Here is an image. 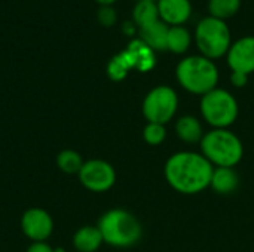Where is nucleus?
I'll return each mask as SVG.
<instances>
[{
	"label": "nucleus",
	"mask_w": 254,
	"mask_h": 252,
	"mask_svg": "<svg viewBox=\"0 0 254 252\" xmlns=\"http://www.w3.org/2000/svg\"><path fill=\"white\" fill-rule=\"evenodd\" d=\"M97 18H98V21H100L103 25L110 27V25H113V24L116 22L118 13H116V10L113 9V6H101V7L98 9V12H97Z\"/></svg>",
	"instance_id": "22"
},
{
	"label": "nucleus",
	"mask_w": 254,
	"mask_h": 252,
	"mask_svg": "<svg viewBox=\"0 0 254 252\" xmlns=\"http://www.w3.org/2000/svg\"><path fill=\"white\" fill-rule=\"evenodd\" d=\"M167 138V129L165 125L161 123H153V122H147L146 126L143 128V140L144 143H147L149 146H161Z\"/></svg>",
	"instance_id": "21"
},
{
	"label": "nucleus",
	"mask_w": 254,
	"mask_h": 252,
	"mask_svg": "<svg viewBox=\"0 0 254 252\" xmlns=\"http://www.w3.org/2000/svg\"><path fill=\"white\" fill-rule=\"evenodd\" d=\"M104 244L115 248H129L140 242L143 227L138 218L127 209L113 208L106 211L97 224Z\"/></svg>",
	"instance_id": "2"
},
{
	"label": "nucleus",
	"mask_w": 254,
	"mask_h": 252,
	"mask_svg": "<svg viewBox=\"0 0 254 252\" xmlns=\"http://www.w3.org/2000/svg\"><path fill=\"white\" fill-rule=\"evenodd\" d=\"M214 166L198 151H177L168 157L164 177L168 186L182 195H198L210 187Z\"/></svg>",
	"instance_id": "1"
},
{
	"label": "nucleus",
	"mask_w": 254,
	"mask_h": 252,
	"mask_svg": "<svg viewBox=\"0 0 254 252\" xmlns=\"http://www.w3.org/2000/svg\"><path fill=\"white\" fill-rule=\"evenodd\" d=\"M179 110V95L168 85H159L150 89L141 104L143 116L147 122L167 125L174 119Z\"/></svg>",
	"instance_id": "7"
},
{
	"label": "nucleus",
	"mask_w": 254,
	"mask_h": 252,
	"mask_svg": "<svg viewBox=\"0 0 254 252\" xmlns=\"http://www.w3.org/2000/svg\"><path fill=\"white\" fill-rule=\"evenodd\" d=\"M124 30H125V33H128V34H131L134 30H135V24L131 21V22H125L124 24Z\"/></svg>",
	"instance_id": "25"
},
{
	"label": "nucleus",
	"mask_w": 254,
	"mask_h": 252,
	"mask_svg": "<svg viewBox=\"0 0 254 252\" xmlns=\"http://www.w3.org/2000/svg\"><path fill=\"white\" fill-rule=\"evenodd\" d=\"M137 1H158V0H137Z\"/></svg>",
	"instance_id": "27"
},
{
	"label": "nucleus",
	"mask_w": 254,
	"mask_h": 252,
	"mask_svg": "<svg viewBox=\"0 0 254 252\" xmlns=\"http://www.w3.org/2000/svg\"><path fill=\"white\" fill-rule=\"evenodd\" d=\"M80 184L92 193H106L116 183L115 168L103 159H89L77 174Z\"/></svg>",
	"instance_id": "8"
},
{
	"label": "nucleus",
	"mask_w": 254,
	"mask_h": 252,
	"mask_svg": "<svg viewBox=\"0 0 254 252\" xmlns=\"http://www.w3.org/2000/svg\"><path fill=\"white\" fill-rule=\"evenodd\" d=\"M190 45H192V34L185 25L170 27L168 39H167V50L176 55H183L189 50Z\"/></svg>",
	"instance_id": "17"
},
{
	"label": "nucleus",
	"mask_w": 254,
	"mask_h": 252,
	"mask_svg": "<svg viewBox=\"0 0 254 252\" xmlns=\"http://www.w3.org/2000/svg\"><path fill=\"white\" fill-rule=\"evenodd\" d=\"M226 61L232 71L249 76L254 73V36H244L232 42L226 53Z\"/></svg>",
	"instance_id": "10"
},
{
	"label": "nucleus",
	"mask_w": 254,
	"mask_h": 252,
	"mask_svg": "<svg viewBox=\"0 0 254 252\" xmlns=\"http://www.w3.org/2000/svg\"><path fill=\"white\" fill-rule=\"evenodd\" d=\"M240 186V177L234 168H214L210 187L219 195H231Z\"/></svg>",
	"instance_id": "15"
},
{
	"label": "nucleus",
	"mask_w": 254,
	"mask_h": 252,
	"mask_svg": "<svg viewBox=\"0 0 254 252\" xmlns=\"http://www.w3.org/2000/svg\"><path fill=\"white\" fill-rule=\"evenodd\" d=\"M85 160L82 159L80 153H77L76 150L71 149H65L63 151L58 153L57 156V166L60 171H63L64 174H79V171L82 169Z\"/></svg>",
	"instance_id": "19"
},
{
	"label": "nucleus",
	"mask_w": 254,
	"mask_h": 252,
	"mask_svg": "<svg viewBox=\"0 0 254 252\" xmlns=\"http://www.w3.org/2000/svg\"><path fill=\"white\" fill-rule=\"evenodd\" d=\"M219 68L213 59L202 55L185 56L176 67V79L179 85L193 95H205L217 88Z\"/></svg>",
	"instance_id": "3"
},
{
	"label": "nucleus",
	"mask_w": 254,
	"mask_h": 252,
	"mask_svg": "<svg viewBox=\"0 0 254 252\" xmlns=\"http://www.w3.org/2000/svg\"><path fill=\"white\" fill-rule=\"evenodd\" d=\"M159 18L168 27L185 25L192 15L190 0H158Z\"/></svg>",
	"instance_id": "11"
},
{
	"label": "nucleus",
	"mask_w": 254,
	"mask_h": 252,
	"mask_svg": "<svg viewBox=\"0 0 254 252\" xmlns=\"http://www.w3.org/2000/svg\"><path fill=\"white\" fill-rule=\"evenodd\" d=\"M168 30H170V27L159 19V21L138 30L140 40L152 50H167Z\"/></svg>",
	"instance_id": "13"
},
{
	"label": "nucleus",
	"mask_w": 254,
	"mask_h": 252,
	"mask_svg": "<svg viewBox=\"0 0 254 252\" xmlns=\"http://www.w3.org/2000/svg\"><path fill=\"white\" fill-rule=\"evenodd\" d=\"M159 10L156 1H137L132 9V22L140 30L159 21Z\"/></svg>",
	"instance_id": "18"
},
{
	"label": "nucleus",
	"mask_w": 254,
	"mask_h": 252,
	"mask_svg": "<svg viewBox=\"0 0 254 252\" xmlns=\"http://www.w3.org/2000/svg\"><path fill=\"white\" fill-rule=\"evenodd\" d=\"M131 68H135V56L127 48V50L115 55L107 64V74L112 80L119 82L124 80Z\"/></svg>",
	"instance_id": "16"
},
{
	"label": "nucleus",
	"mask_w": 254,
	"mask_h": 252,
	"mask_svg": "<svg viewBox=\"0 0 254 252\" xmlns=\"http://www.w3.org/2000/svg\"><path fill=\"white\" fill-rule=\"evenodd\" d=\"M95 1H98L101 6H112L116 0H95Z\"/></svg>",
	"instance_id": "26"
},
{
	"label": "nucleus",
	"mask_w": 254,
	"mask_h": 252,
	"mask_svg": "<svg viewBox=\"0 0 254 252\" xmlns=\"http://www.w3.org/2000/svg\"><path fill=\"white\" fill-rule=\"evenodd\" d=\"M25 252H55V250L45 241V242H31Z\"/></svg>",
	"instance_id": "23"
},
{
	"label": "nucleus",
	"mask_w": 254,
	"mask_h": 252,
	"mask_svg": "<svg viewBox=\"0 0 254 252\" xmlns=\"http://www.w3.org/2000/svg\"><path fill=\"white\" fill-rule=\"evenodd\" d=\"M104 244L97 226H83L73 235V247L77 252H97Z\"/></svg>",
	"instance_id": "14"
},
{
	"label": "nucleus",
	"mask_w": 254,
	"mask_h": 252,
	"mask_svg": "<svg viewBox=\"0 0 254 252\" xmlns=\"http://www.w3.org/2000/svg\"><path fill=\"white\" fill-rule=\"evenodd\" d=\"M231 82L235 88H243L249 83V74L244 73H238V71H232L231 76Z\"/></svg>",
	"instance_id": "24"
},
{
	"label": "nucleus",
	"mask_w": 254,
	"mask_h": 252,
	"mask_svg": "<svg viewBox=\"0 0 254 252\" xmlns=\"http://www.w3.org/2000/svg\"><path fill=\"white\" fill-rule=\"evenodd\" d=\"M174 131H176V135L179 137V140L186 144L201 143V140L205 134L201 120L192 114L180 116L174 125Z\"/></svg>",
	"instance_id": "12"
},
{
	"label": "nucleus",
	"mask_w": 254,
	"mask_h": 252,
	"mask_svg": "<svg viewBox=\"0 0 254 252\" xmlns=\"http://www.w3.org/2000/svg\"><path fill=\"white\" fill-rule=\"evenodd\" d=\"M241 7V0H208V12L210 16L217 19H229L232 18Z\"/></svg>",
	"instance_id": "20"
},
{
	"label": "nucleus",
	"mask_w": 254,
	"mask_h": 252,
	"mask_svg": "<svg viewBox=\"0 0 254 252\" xmlns=\"http://www.w3.org/2000/svg\"><path fill=\"white\" fill-rule=\"evenodd\" d=\"M21 230L30 242H45L54 232L52 215L43 208H30L21 217Z\"/></svg>",
	"instance_id": "9"
},
{
	"label": "nucleus",
	"mask_w": 254,
	"mask_h": 252,
	"mask_svg": "<svg viewBox=\"0 0 254 252\" xmlns=\"http://www.w3.org/2000/svg\"><path fill=\"white\" fill-rule=\"evenodd\" d=\"M195 42L202 56L213 61L223 58L232 45L231 28L226 21L208 15L196 24Z\"/></svg>",
	"instance_id": "5"
},
{
	"label": "nucleus",
	"mask_w": 254,
	"mask_h": 252,
	"mask_svg": "<svg viewBox=\"0 0 254 252\" xmlns=\"http://www.w3.org/2000/svg\"><path fill=\"white\" fill-rule=\"evenodd\" d=\"M199 111L213 129H229L240 114L237 98L223 88H216L201 97Z\"/></svg>",
	"instance_id": "6"
},
{
	"label": "nucleus",
	"mask_w": 254,
	"mask_h": 252,
	"mask_svg": "<svg viewBox=\"0 0 254 252\" xmlns=\"http://www.w3.org/2000/svg\"><path fill=\"white\" fill-rule=\"evenodd\" d=\"M201 153L214 168H235L244 156L241 138L231 129H211L204 134Z\"/></svg>",
	"instance_id": "4"
}]
</instances>
